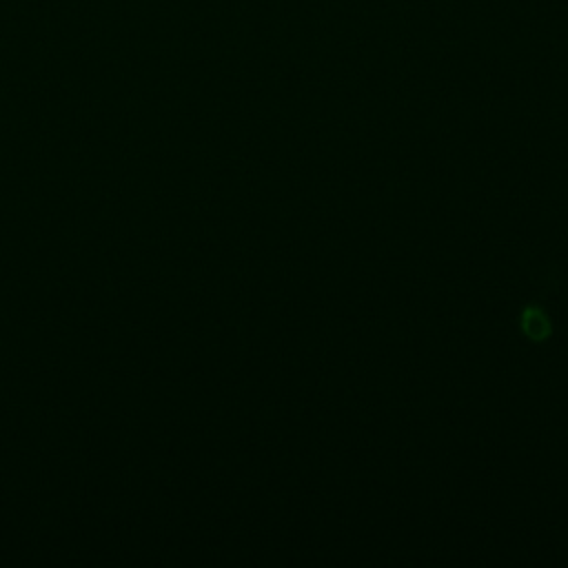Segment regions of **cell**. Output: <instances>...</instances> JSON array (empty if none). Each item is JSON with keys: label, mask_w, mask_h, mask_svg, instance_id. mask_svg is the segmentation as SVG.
I'll return each mask as SVG.
<instances>
[{"label": "cell", "mask_w": 568, "mask_h": 568, "mask_svg": "<svg viewBox=\"0 0 568 568\" xmlns=\"http://www.w3.org/2000/svg\"><path fill=\"white\" fill-rule=\"evenodd\" d=\"M521 328L530 339H546L550 335V320L539 306H528L521 315Z\"/></svg>", "instance_id": "1"}]
</instances>
